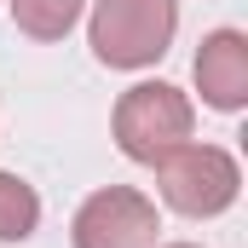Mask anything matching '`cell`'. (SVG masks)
<instances>
[{"mask_svg": "<svg viewBox=\"0 0 248 248\" xmlns=\"http://www.w3.org/2000/svg\"><path fill=\"white\" fill-rule=\"evenodd\" d=\"M179 35V0H93L87 41L110 69H150Z\"/></svg>", "mask_w": 248, "mask_h": 248, "instance_id": "6da1fadb", "label": "cell"}, {"mask_svg": "<svg viewBox=\"0 0 248 248\" xmlns=\"http://www.w3.org/2000/svg\"><path fill=\"white\" fill-rule=\"evenodd\" d=\"M156 168V190L173 214L185 219H219L237 196H243V168L225 144H173Z\"/></svg>", "mask_w": 248, "mask_h": 248, "instance_id": "7a4b0ae2", "label": "cell"}, {"mask_svg": "<svg viewBox=\"0 0 248 248\" xmlns=\"http://www.w3.org/2000/svg\"><path fill=\"white\" fill-rule=\"evenodd\" d=\"M110 133L122 144L127 162H162L173 144H185L196 133V104H190L179 87L168 81H139L116 98V116H110Z\"/></svg>", "mask_w": 248, "mask_h": 248, "instance_id": "3957f363", "label": "cell"}, {"mask_svg": "<svg viewBox=\"0 0 248 248\" xmlns=\"http://www.w3.org/2000/svg\"><path fill=\"white\" fill-rule=\"evenodd\" d=\"M156 202L133 185H104L93 190L75 219H69V243L75 248H156Z\"/></svg>", "mask_w": 248, "mask_h": 248, "instance_id": "277c9868", "label": "cell"}, {"mask_svg": "<svg viewBox=\"0 0 248 248\" xmlns=\"http://www.w3.org/2000/svg\"><path fill=\"white\" fill-rule=\"evenodd\" d=\"M196 93L208 110L219 116H237L248 110V35L243 29H214L202 35V52H196Z\"/></svg>", "mask_w": 248, "mask_h": 248, "instance_id": "5b68a950", "label": "cell"}, {"mask_svg": "<svg viewBox=\"0 0 248 248\" xmlns=\"http://www.w3.org/2000/svg\"><path fill=\"white\" fill-rule=\"evenodd\" d=\"M6 6H12V23L29 41H63L87 12V0H6Z\"/></svg>", "mask_w": 248, "mask_h": 248, "instance_id": "8992f818", "label": "cell"}, {"mask_svg": "<svg viewBox=\"0 0 248 248\" xmlns=\"http://www.w3.org/2000/svg\"><path fill=\"white\" fill-rule=\"evenodd\" d=\"M35 225H41V196H35V185L0 168V243H29Z\"/></svg>", "mask_w": 248, "mask_h": 248, "instance_id": "52a82bcc", "label": "cell"}, {"mask_svg": "<svg viewBox=\"0 0 248 248\" xmlns=\"http://www.w3.org/2000/svg\"><path fill=\"white\" fill-rule=\"evenodd\" d=\"M162 248H196V243H162Z\"/></svg>", "mask_w": 248, "mask_h": 248, "instance_id": "ba28073f", "label": "cell"}]
</instances>
